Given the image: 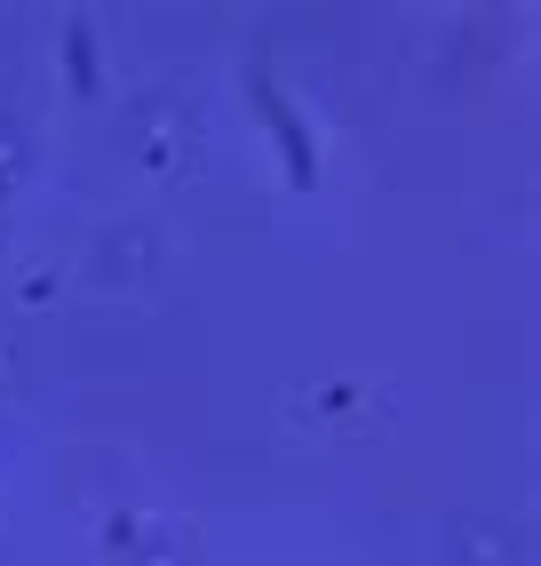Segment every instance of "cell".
Returning <instances> with one entry per match:
<instances>
[{"label": "cell", "instance_id": "6da1fadb", "mask_svg": "<svg viewBox=\"0 0 541 566\" xmlns=\"http://www.w3.org/2000/svg\"><path fill=\"white\" fill-rule=\"evenodd\" d=\"M247 88H255V104H263V120L279 128V144H287V168H295V184H311V176H319V153H311V136L295 128V112H287L279 96H270V81H263V72H255Z\"/></svg>", "mask_w": 541, "mask_h": 566}]
</instances>
